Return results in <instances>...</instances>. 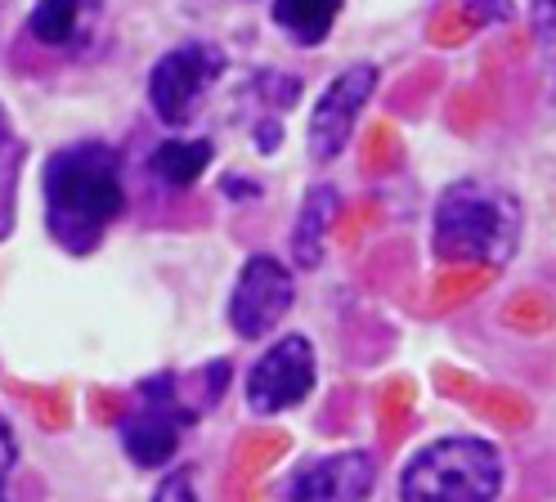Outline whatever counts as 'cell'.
I'll list each match as a JSON object with an SVG mask.
<instances>
[{
	"label": "cell",
	"instance_id": "obj_1",
	"mask_svg": "<svg viewBox=\"0 0 556 502\" xmlns=\"http://www.w3.org/2000/svg\"><path fill=\"white\" fill-rule=\"evenodd\" d=\"M126 206L122 158L99 139L67 143L46 162V225L73 256H90Z\"/></svg>",
	"mask_w": 556,
	"mask_h": 502
},
{
	"label": "cell",
	"instance_id": "obj_2",
	"mask_svg": "<svg viewBox=\"0 0 556 502\" xmlns=\"http://www.w3.org/2000/svg\"><path fill=\"white\" fill-rule=\"evenodd\" d=\"M431 242L454 265H507L520 242V206L511 193L484 179H458L435 202Z\"/></svg>",
	"mask_w": 556,
	"mask_h": 502
},
{
	"label": "cell",
	"instance_id": "obj_3",
	"mask_svg": "<svg viewBox=\"0 0 556 502\" xmlns=\"http://www.w3.org/2000/svg\"><path fill=\"white\" fill-rule=\"evenodd\" d=\"M498 489H503L498 449L471 436L427 444L422 453L408 457L400 476L404 502H494Z\"/></svg>",
	"mask_w": 556,
	"mask_h": 502
},
{
	"label": "cell",
	"instance_id": "obj_4",
	"mask_svg": "<svg viewBox=\"0 0 556 502\" xmlns=\"http://www.w3.org/2000/svg\"><path fill=\"white\" fill-rule=\"evenodd\" d=\"M198 417V409L185 404L176 377L162 373L135 390V409L122 422V444L139 466H162L176 457L185 426Z\"/></svg>",
	"mask_w": 556,
	"mask_h": 502
},
{
	"label": "cell",
	"instance_id": "obj_5",
	"mask_svg": "<svg viewBox=\"0 0 556 502\" xmlns=\"http://www.w3.org/2000/svg\"><path fill=\"white\" fill-rule=\"evenodd\" d=\"M225 72V54L206 41H189L176 46L170 54H162L149 72V103L166 126H185L193 117V108L202 103V95L220 81Z\"/></svg>",
	"mask_w": 556,
	"mask_h": 502
},
{
	"label": "cell",
	"instance_id": "obj_6",
	"mask_svg": "<svg viewBox=\"0 0 556 502\" xmlns=\"http://www.w3.org/2000/svg\"><path fill=\"white\" fill-rule=\"evenodd\" d=\"M372 95H377V67L372 63H355V67H345L337 81H328V90L315 103V113H309V158L315 162L341 158L345 139H351V130H355V122Z\"/></svg>",
	"mask_w": 556,
	"mask_h": 502
},
{
	"label": "cell",
	"instance_id": "obj_7",
	"mask_svg": "<svg viewBox=\"0 0 556 502\" xmlns=\"http://www.w3.org/2000/svg\"><path fill=\"white\" fill-rule=\"evenodd\" d=\"M309 386H315V346L305 337H283L261 354L248 373V404L256 413H283L296 409Z\"/></svg>",
	"mask_w": 556,
	"mask_h": 502
},
{
	"label": "cell",
	"instance_id": "obj_8",
	"mask_svg": "<svg viewBox=\"0 0 556 502\" xmlns=\"http://www.w3.org/2000/svg\"><path fill=\"white\" fill-rule=\"evenodd\" d=\"M292 274L278 265L274 256H252L248 265H242L238 274V287L229 297V323L238 337H265L278 318H283L292 310Z\"/></svg>",
	"mask_w": 556,
	"mask_h": 502
},
{
	"label": "cell",
	"instance_id": "obj_9",
	"mask_svg": "<svg viewBox=\"0 0 556 502\" xmlns=\"http://www.w3.org/2000/svg\"><path fill=\"white\" fill-rule=\"evenodd\" d=\"M372 480L377 472L368 453H337L305 466L292 480V502H364L372 493Z\"/></svg>",
	"mask_w": 556,
	"mask_h": 502
},
{
	"label": "cell",
	"instance_id": "obj_10",
	"mask_svg": "<svg viewBox=\"0 0 556 502\" xmlns=\"http://www.w3.org/2000/svg\"><path fill=\"white\" fill-rule=\"evenodd\" d=\"M103 0H37L27 14V36L50 50H73L94 27Z\"/></svg>",
	"mask_w": 556,
	"mask_h": 502
},
{
	"label": "cell",
	"instance_id": "obj_11",
	"mask_svg": "<svg viewBox=\"0 0 556 502\" xmlns=\"http://www.w3.org/2000/svg\"><path fill=\"white\" fill-rule=\"evenodd\" d=\"M337 206H341V198H337V189H328V185H319V189L305 193L301 215H296V229H292V256H296V265H305V269L319 265V256H324V234H328V225H332Z\"/></svg>",
	"mask_w": 556,
	"mask_h": 502
},
{
	"label": "cell",
	"instance_id": "obj_12",
	"mask_svg": "<svg viewBox=\"0 0 556 502\" xmlns=\"http://www.w3.org/2000/svg\"><path fill=\"white\" fill-rule=\"evenodd\" d=\"M212 158L216 153H212V143L206 139H166V143L153 149L149 171L170 189H189L193 179H202V171L212 166Z\"/></svg>",
	"mask_w": 556,
	"mask_h": 502
},
{
	"label": "cell",
	"instance_id": "obj_13",
	"mask_svg": "<svg viewBox=\"0 0 556 502\" xmlns=\"http://www.w3.org/2000/svg\"><path fill=\"white\" fill-rule=\"evenodd\" d=\"M341 14V0H274V23L292 32V41L301 46H319L332 32Z\"/></svg>",
	"mask_w": 556,
	"mask_h": 502
},
{
	"label": "cell",
	"instance_id": "obj_14",
	"mask_svg": "<svg viewBox=\"0 0 556 502\" xmlns=\"http://www.w3.org/2000/svg\"><path fill=\"white\" fill-rule=\"evenodd\" d=\"M23 139L14 135L5 108H0V238L14 229V198H18V171H23Z\"/></svg>",
	"mask_w": 556,
	"mask_h": 502
},
{
	"label": "cell",
	"instance_id": "obj_15",
	"mask_svg": "<svg viewBox=\"0 0 556 502\" xmlns=\"http://www.w3.org/2000/svg\"><path fill=\"white\" fill-rule=\"evenodd\" d=\"M153 502H198V489H193V472L189 466H176L153 493Z\"/></svg>",
	"mask_w": 556,
	"mask_h": 502
},
{
	"label": "cell",
	"instance_id": "obj_16",
	"mask_svg": "<svg viewBox=\"0 0 556 502\" xmlns=\"http://www.w3.org/2000/svg\"><path fill=\"white\" fill-rule=\"evenodd\" d=\"M14 462H18L14 430H10V422H5V417H0V502H10V476H14Z\"/></svg>",
	"mask_w": 556,
	"mask_h": 502
},
{
	"label": "cell",
	"instance_id": "obj_17",
	"mask_svg": "<svg viewBox=\"0 0 556 502\" xmlns=\"http://www.w3.org/2000/svg\"><path fill=\"white\" fill-rule=\"evenodd\" d=\"M534 27L543 41H556V0H534Z\"/></svg>",
	"mask_w": 556,
	"mask_h": 502
},
{
	"label": "cell",
	"instance_id": "obj_18",
	"mask_svg": "<svg viewBox=\"0 0 556 502\" xmlns=\"http://www.w3.org/2000/svg\"><path fill=\"white\" fill-rule=\"evenodd\" d=\"M0 5H5V0H0Z\"/></svg>",
	"mask_w": 556,
	"mask_h": 502
}]
</instances>
